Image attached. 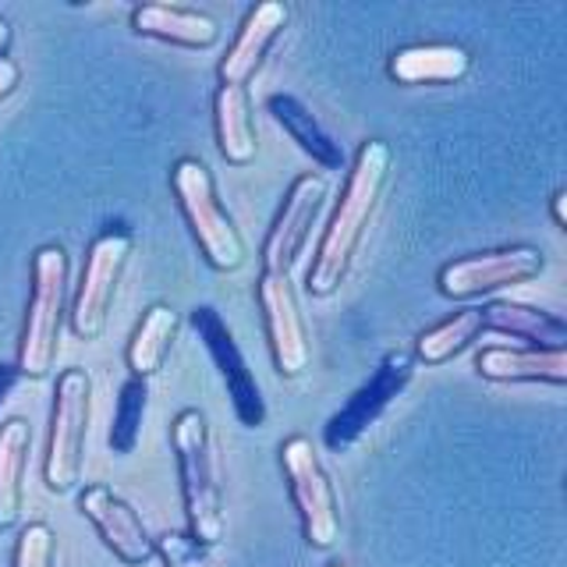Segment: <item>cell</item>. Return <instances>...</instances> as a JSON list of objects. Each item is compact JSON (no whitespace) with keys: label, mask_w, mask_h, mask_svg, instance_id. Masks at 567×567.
<instances>
[{"label":"cell","mask_w":567,"mask_h":567,"mask_svg":"<svg viewBox=\"0 0 567 567\" xmlns=\"http://www.w3.org/2000/svg\"><path fill=\"white\" fill-rule=\"evenodd\" d=\"M386 177H390V146L383 138H365L359 153H354L341 203H337L330 227L323 230V241H319L316 259L309 266L306 277L309 295L330 298L333 291H341V284L354 262V252H359V245L365 238V227L386 188Z\"/></svg>","instance_id":"obj_1"},{"label":"cell","mask_w":567,"mask_h":567,"mask_svg":"<svg viewBox=\"0 0 567 567\" xmlns=\"http://www.w3.org/2000/svg\"><path fill=\"white\" fill-rule=\"evenodd\" d=\"M171 447L177 457V478H182L188 536L206 549L220 546L227 536V518H224L217 443H213L209 419L199 408L177 412V419L171 422Z\"/></svg>","instance_id":"obj_2"},{"label":"cell","mask_w":567,"mask_h":567,"mask_svg":"<svg viewBox=\"0 0 567 567\" xmlns=\"http://www.w3.org/2000/svg\"><path fill=\"white\" fill-rule=\"evenodd\" d=\"M68 252L61 245H43L32 256V291L25 306L22 341H18L14 369L22 380H47L61 354L68 319Z\"/></svg>","instance_id":"obj_3"},{"label":"cell","mask_w":567,"mask_h":567,"mask_svg":"<svg viewBox=\"0 0 567 567\" xmlns=\"http://www.w3.org/2000/svg\"><path fill=\"white\" fill-rule=\"evenodd\" d=\"M171 188L177 195V206L185 213L188 230L195 245H199L203 259L220 274L241 270L248 259L245 238L238 235L235 220H230V213L224 209L217 195V182H213V174L203 159H195V156L177 159L171 171Z\"/></svg>","instance_id":"obj_4"},{"label":"cell","mask_w":567,"mask_h":567,"mask_svg":"<svg viewBox=\"0 0 567 567\" xmlns=\"http://www.w3.org/2000/svg\"><path fill=\"white\" fill-rule=\"evenodd\" d=\"M93 422V377L85 369H64L53 386L50 408V436L43 457V483L50 493H71L82 483L85 440Z\"/></svg>","instance_id":"obj_5"},{"label":"cell","mask_w":567,"mask_h":567,"mask_svg":"<svg viewBox=\"0 0 567 567\" xmlns=\"http://www.w3.org/2000/svg\"><path fill=\"white\" fill-rule=\"evenodd\" d=\"M132 248H135V238H132V230H124V227H106L96 235V241L89 245L79 288L68 301V327L79 341H96L106 330V319H111V306L117 298L124 266L132 259Z\"/></svg>","instance_id":"obj_6"},{"label":"cell","mask_w":567,"mask_h":567,"mask_svg":"<svg viewBox=\"0 0 567 567\" xmlns=\"http://www.w3.org/2000/svg\"><path fill=\"white\" fill-rule=\"evenodd\" d=\"M280 468L288 478L295 511L301 518V532L312 549H333L341 539V514L327 468L319 465V454L309 436H291L280 443Z\"/></svg>","instance_id":"obj_7"},{"label":"cell","mask_w":567,"mask_h":567,"mask_svg":"<svg viewBox=\"0 0 567 567\" xmlns=\"http://www.w3.org/2000/svg\"><path fill=\"white\" fill-rule=\"evenodd\" d=\"M543 270H546V256L536 245H504V248H489V252H475V256L447 262L440 270L436 284L443 298L475 301L504 288H518V284L536 280Z\"/></svg>","instance_id":"obj_8"},{"label":"cell","mask_w":567,"mask_h":567,"mask_svg":"<svg viewBox=\"0 0 567 567\" xmlns=\"http://www.w3.org/2000/svg\"><path fill=\"white\" fill-rule=\"evenodd\" d=\"M415 365L419 362H415L412 351H386L383 362L377 365V372H372V377L348 398V404L341 408V412L327 422V430H323L327 447L333 454L351 451L369 425L377 422L390 404H394V398L404 394V386L415 377Z\"/></svg>","instance_id":"obj_9"},{"label":"cell","mask_w":567,"mask_h":567,"mask_svg":"<svg viewBox=\"0 0 567 567\" xmlns=\"http://www.w3.org/2000/svg\"><path fill=\"white\" fill-rule=\"evenodd\" d=\"M192 327H195V333H199V341L206 344L213 365L220 369V380L227 386V398H230V408H235L238 422L245 425V430H259V425L266 422L262 390H259L256 372L248 369L238 341L230 337L227 323L220 319V312L213 306L192 309Z\"/></svg>","instance_id":"obj_10"},{"label":"cell","mask_w":567,"mask_h":567,"mask_svg":"<svg viewBox=\"0 0 567 567\" xmlns=\"http://www.w3.org/2000/svg\"><path fill=\"white\" fill-rule=\"evenodd\" d=\"M259 309H262V327L266 341H270V354L280 377H301L309 369V333L306 319H301L298 298L291 288V274H259Z\"/></svg>","instance_id":"obj_11"},{"label":"cell","mask_w":567,"mask_h":567,"mask_svg":"<svg viewBox=\"0 0 567 567\" xmlns=\"http://www.w3.org/2000/svg\"><path fill=\"white\" fill-rule=\"evenodd\" d=\"M327 199V177L323 174H298L277 217L266 230L262 252H259V274H291V266L301 252V245L309 238V227L316 220L319 206Z\"/></svg>","instance_id":"obj_12"},{"label":"cell","mask_w":567,"mask_h":567,"mask_svg":"<svg viewBox=\"0 0 567 567\" xmlns=\"http://www.w3.org/2000/svg\"><path fill=\"white\" fill-rule=\"evenodd\" d=\"M79 511L93 522L96 536L103 539V546L111 549L121 564L142 567L156 557V546H153L146 522H142L138 511L124 501L121 493H114L111 486H103V483L85 486L79 496Z\"/></svg>","instance_id":"obj_13"},{"label":"cell","mask_w":567,"mask_h":567,"mask_svg":"<svg viewBox=\"0 0 567 567\" xmlns=\"http://www.w3.org/2000/svg\"><path fill=\"white\" fill-rule=\"evenodd\" d=\"M288 18H291V11H288V4H280V0H262V4H256L252 11H248L238 35H235V43L227 47V53L217 64L220 85L245 89V82L256 75L262 58L277 43L284 25H288Z\"/></svg>","instance_id":"obj_14"},{"label":"cell","mask_w":567,"mask_h":567,"mask_svg":"<svg viewBox=\"0 0 567 567\" xmlns=\"http://www.w3.org/2000/svg\"><path fill=\"white\" fill-rule=\"evenodd\" d=\"M475 372L489 383H567V348H483Z\"/></svg>","instance_id":"obj_15"},{"label":"cell","mask_w":567,"mask_h":567,"mask_svg":"<svg viewBox=\"0 0 567 567\" xmlns=\"http://www.w3.org/2000/svg\"><path fill=\"white\" fill-rule=\"evenodd\" d=\"M472 71V53L457 43H415L390 53L386 75L401 85H451Z\"/></svg>","instance_id":"obj_16"},{"label":"cell","mask_w":567,"mask_h":567,"mask_svg":"<svg viewBox=\"0 0 567 567\" xmlns=\"http://www.w3.org/2000/svg\"><path fill=\"white\" fill-rule=\"evenodd\" d=\"M132 29L146 40L188 47V50H209L220 40V25L209 14L174 4H142L132 11Z\"/></svg>","instance_id":"obj_17"},{"label":"cell","mask_w":567,"mask_h":567,"mask_svg":"<svg viewBox=\"0 0 567 567\" xmlns=\"http://www.w3.org/2000/svg\"><path fill=\"white\" fill-rule=\"evenodd\" d=\"M483 330L507 333L514 341H525L528 348H567V323L554 312H543L525 301H504L493 298L483 309Z\"/></svg>","instance_id":"obj_18"},{"label":"cell","mask_w":567,"mask_h":567,"mask_svg":"<svg viewBox=\"0 0 567 567\" xmlns=\"http://www.w3.org/2000/svg\"><path fill=\"white\" fill-rule=\"evenodd\" d=\"M213 124H217V146L230 167H245L256 159L259 135L252 121V103L238 85H220L213 96Z\"/></svg>","instance_id":"obj_19"},{"label":"cell","mask_w":567,"mask_h":567,"mask_svg":"<svg viewBox=\"0 0 567 567\" xmlns=\"http://www.w3.org/2000/svg\"><path fill=\"white\" fill-rule=\"evenodd\" d=\"M29 451H32V425L25 419L0 422V532L22 522Z\"/></svg>","instance_id":"obj_20"},{"label":"cell","mask_w":567,"mask_h":567,"mask_svg":"<svg viewBox=\"0 0 567 567\" xmlns=\"http://www.w3.org/2000/svg\"><path fill=\"white\" fill-rule=\"evenodd\" d=\"M177 330H182V316H177L171 306H164V301H156V306L142 312L132 341L124 348V362H128L135 380H150L164 369Z\"/></svg>","instance_id":"obj_21"},{"label":"cell","mask_w":567,"mask_h":567,"mask_svg":"<svg viewBox=\"0 0 567 567\" xmlns=\"http://www.w3.org/2000/svg\"><path fill=\"white\" fill-rule=\"evenodd\" d=\"M266 111H270L277 117L280 128L298 142L301 153H309L323 171H341L344 167L341 146H337V142L323 128H319V121L309 114V106L301 103L298 96H291V93H274L270 100H266Z\"/></svg>","instance_id":"obj_22"},{"label":"cell","mask_w":567,"mask_h":567,"mask_svg":"<svg viewBox=\"0 0 567 567\" xmlns=\"http://www.w3.org/2000/svg\"><path fill=\"white\" fill-rule=\"evenodd\" d=\"M478 333H483V316H478V309H457L443 319V323L422 330L412 354L422 365H443L457 359L472 341H478Z\"/></svg>","instance_id":"obj_23"},{"label":"cell","mask_w":567,"mask_h":567,"mask_svg":"<svg viewBox=\"0 0 567 567\" xmlns=\"http://www.w3.org/2000/svg\"><path fill=\"white\" fill-rule=\"evenodd\" d=\"M150 412V383L146 380H124L117 408H114V422H111V451L114 454H132L142 440V422Z\"/></svg>","instance_id":"obj_24"},{"label":"cell","mask_w":567,"mask_h":567,"mask_svg":"<svg viewBox=\"0 0 567 567\" xmlns=\"http://www.w3.org/2000/svg\"><path fill=\"white\" fill-rule=\"evenodd\" d=\"M58 560V536L43 522H32L18 532L14 543V567H53Z\"/></svg>","instance_id":"obj_25"},{"label":"cell","mask_w":567,"mask_h":567,"mask_svg":"<svg viewBox=\"0 0 567 567\" xmlns=\"http://www.w3.org/2000/svg\"><path fill=\"white\" fill-rule=\"evenodd\" d=\"M153 546H156V557L167 567H195L209 554V549L195 543L188 532H167V536L153 539Z\"/></svg>","instance_id":"obj_26"},{"label":"cell","mask_w":567,"mask_h":567,"mask_svg":"<svg viewBox=\"0 0 567 567\" xmlns=\"http://www.w3.org/2000/svg\"><path fill=\"white\" fill-rule=\"evenodd\" d=\"M18 79H22L18 64L11 58H0V103H4L14 93V89H18Z\"/></svg>","instance_id":"obj_27"},{"label":"cell","mask_w":567,"mask_h":567,"mask_svg":"<svg viewBox=\"0 0 567 567\" xmlns=\"http://www.w3.org/2000/svg\"><path fill=\"white\" fill-rule=\"evenodd\" d=\"M18 380H22V377H18V369L0 362V408H4V401L11 398V390H14V383H18Z\"/></svg>","instance_id":"obj_28"},{"label":"cell","mask_w":567,"mask_h":567,"mask_svg":"<svg viewBox=\"0 0 567 567\" xmlns=\"http://www.w3.org/2000/svg\"><path fill=\"white\" fill-rule=\"evenodd\" d=\"M549 209H554V224L567 227V188H557L554 199H549Z\"/></svg>","instance_id":"obj_29"},{"label":"cell","mask_w":567,"mask_h":567,"mask_svg":"<svg viewBox=\"0 0 567 567\" xmlns=\"http://www.w3.org/2000/svg\"><path fill=\"white\" fill-rule=\"evenodd\" d=\"M8 50H11V25L0 18V58H8Z\"/></svg>","instance_id":"obj_30"},{"label":"cell","mask_w":567,"mask_h":567,"mask_svg":"<svg viewBox=\"0 0 567 567\" xmlns=\"http://www.w3.org/2000/svg\"><path fill=\"white\" fill-rule=\"evenodd\" d=\"M330 567H348V564H330Z\"/></svg>","instance_id":"obj_31"}]
</instances>
